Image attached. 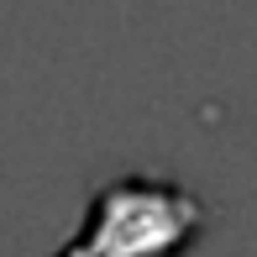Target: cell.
I'll use <instances>...</instances> for the list:
<instances>
[{"instance_id":"1","label":"cell","mask_w":257,"mask_h":257,"mask_svg":"<svg viewBox=\"0 0 257 257\" xmlns=\"http://www.w3.org/2000/svg\"><path fill=\"white\" fill-rule=\"evenodd\" d=\"M210 210L194 189L173 179H105L89 194L84 226L53 257H184L200 241Z\"/></svg>"}]
</instances>
